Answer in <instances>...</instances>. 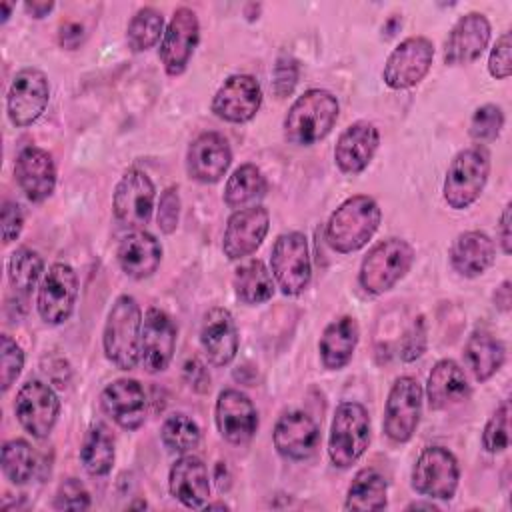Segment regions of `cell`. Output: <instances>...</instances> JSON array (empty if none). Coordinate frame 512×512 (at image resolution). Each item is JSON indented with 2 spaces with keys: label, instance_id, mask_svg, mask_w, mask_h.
<instances>
[{
  "label": "cell",
  "instance_id": "cell-1",
  "mask_svg": "<svg viewBox=\"0 0 512 512\" xmlns=\"http://www.w3.org/2000/svg\"><path fill=\"white\" fill-rule=\"evenodd\" d=\"M382 220V210L374 198L356 194L344 200L328 218L326 242L340 254H350L368 244Z\"/></svg>",
  "mask_w": 512,
  "mask_h": 512
},
{
  "label": "cell",
  "instance_id": "cell-2",
  "mask_svg": "<svg viewBox=\"0 0 512 512\" xmlns=\"http://www.w3.org/2000/svg\"><path fill=\"white\" fill-rule=\"evenodd\" d=\"M106 358L120 370H134L142 348V310L136 298L122 294L114 300L102 334Z\"/></svg>",
  "mask_w": 512,
  "mask_h": 512
},
{
  "label": "cell",
  "instance_id": "cell-3",
  "mask_svg": "<svg viewBox=\"0 0 512 512\" xmlns=\"http://www.w3.org/2000/svg\"><path fill=\"white\" fill-rule=\"evenodd\" d=\"M338 100L328 90L312 88L294 100L284 118V138L296 146H310L330 134L338 120Z\"/></svg>",
  "mask_w": 512,
  "mask_h": 512
},
{
  "label": "cell",
  "instance_id": "cell-4",
  "mask_svg": "<svg viewBox=\"0 0 512 512\" xmlns=\"http://www.w3.org/2000/svg\"><path fill=\"white\" fill-rule=\"evenodd\" d=\"M488 174H490V152L486 150V146L474 144L460 150L452 158L444 178L442 196L446 204L454 210H464L472 206L480 198L488 182Z\"/></svg>",
  "mask_w": 512,
  "mask_h": 512
},
{
  "label": "cell",
  "instance_id": "cell-5",
  "mask_svg": "<svg viewBox=\"0 0 512 512\" xmlns=\"http://www.w3.org/2000/svg\"><path fill=\"white\" fill-rule=\"evenodd\" d=\"M370 444V414L360 402H342L334 410L328 456L338 468L356 464Z\"/></svg>",
  "mask_w": 512,
  "mask_h": 512
},
{
  "label": "cell",
  "instance_id": "cell-6",
  "mask_svg": "<svg viewBox=\"0 0 512 512\" xmlns=\"http://www.w3.org/2000/svg\"><path fill=\"white\" fill-rule=\"evenodd\" d=\"M414 248L402 238H386L370 248L358 272V282L368 294H384L412 268Z\"/></svg>",
  "mask_w": 512,
  "mask_h": 512
},
{
  "label": "cell",
  "instance_id": "cell-7",
  "mask_svg": "<svg viewBox=\"0 0 512 512\" xmlns=\"http://www.w3.org/2000/svg\"><path fill=\"white\" fill-rule=\"evenodd\" d=\"M272 278L286 296L302 294L312 278L308 240L302 232H284L276 238L270 256Z\"/></svg>",
  "mask_w": 512,
  "mask_h": 512
},
{
  "label": "cell",
  "instance_id": "cell-8",
  "mask_svg": "<svg viewBox=\"0 0 512 512\" xmlns=\"http://www.w3.org/2000/svg\"><path fill=\"white\" fill-rule=\"evenodd\" d=\"M154 198L156 188L150 176L140 168H128L120 176L112 196L116 222L128 230H142L152 218Z\"/></svg>",
  "mask_w": 512,
  "mask_h": 512
},
{
  "label": "cell",
  "instance_id": "cell-9",
  "mask_svg": "<svg viewBox=\"0 0 512 512\" xmlns=\"http://www.w3.org/2000/svg\"><path fill=\"white\" fill-rule=\"evenodd\" d=\"M424 390L420 382L412 376H400L390 392L384 406V434L398 444L408 442L422 416Z\"/></svg>",
  "mask_w": 512,
  "mask_h": 512
},
{
  "label": "cell",
  "instance_id": "cell-10",
  "mask_svg": "<svg viewBox=\"0 0 512 512\" xmlns=\"http://www.w3.org/2000/svg\"><path fill=\"white\" fill-rule=\"evenodd\" d=\"M460 468L454 454L442 446H428L412 468V488L436 500H450L456 494Z\"/></svg>",
  "mask_w": 512,
  "mask_h": 512
},
{
  "label": "cell",
  "instance_id": "cell-11",
  "mask_svg": "<svg viewBox=\"0 0 512 512\" xmlns=\"http://www.w3.org/2000/svg\"><path fill=\"white\" fill-rule=\"evenodd\" d=\"M434 60V44L426 36L404 38L386 58L382 78L392 90H406L424 80Z\"/></svg>",
  "mask_w": 512,
  "mask_h": 512
},
{
  "label": "cell",
  "instance_id": "cell-12",
  "mask_svg": "<svg viewBox=\"0 0 512 512\" xmlns=\"http://www.w3.org/2000/svg\"><path fill=\"white\" fill-rule=\"evenodd\" d=\"M50 100V84L42 70L22 68L10 82L6 96V112L14 126L26 128L34 124L46 110Z\"/></svg>",
  "mask_w": 512,
  "mask_h": 512
},
{
  "label": "cell",
  "instance_id": "cell-13",
  "mask_svg": "<svg viewBox=\"0 0 512 512\" xmlns=\"http://www.w3.org/2000/svg\"><path fill=\"white\" fill-rule=\"evenodd\" d=\"M76 296H78L76 270L64 262L52 264L38 288L36 308L40 318L50 326L64 324L74 312Z\"/></svg>",
  "mask_w": 512,
  "mask_h": 512
},
{
  "label": "cell",
  "instance_id": "cell-14",
  "mask_svg": "<svg viewBox=\"0 0 512 512\" xmlns=\"http://www.w3.org/2000/svg\"><path fill=\"white\" fill-rule=\"evenodd\" d=\"M14 414L30 436L46 438L58 420L60 400L50 384L42 380H28L16 394Z\"/></svg>",
  "mask_w": 512,
  "mask_h": 512
},
{
  "label": "cell",
  "instance_id": "cell-15",
  "mask_svg": "<svg viewBox=\"0 0 512 512\" xmlns=\"http://www.w3.org/2000/svg\"><path fill=\"white\" fill-rule=\"evenodd\" d=\"M200 22L192 8L180 6L170 18L162 42H160V62L168 76H180L198 44Z\"/></svg>",
  "mask_w": 512,
  "mask_h": 512
},
{
  "label": "cell",
  "instance_id": "cell-16",
  "mask_svg": "<svg viewBox=\"0 0 512 512\" xmlns=\"http://www.w3.org/2000/svg\"><path fill=\"white\" fill-rule=\"evenodd\" d=\"M262 106V88L250 74H234L222 82L212 98V112L232 124L250 122Z\"/></svg>",
  "mask_w": 512,
  "mask_h": 512
},
{
  "label": "cell",
  "instance_id": "cell-17",
  "mask_svg": "<svg viewBox=\"0 0 512 512\" xmlns=\"http://www.w3.org/2000/svg\"><path fill=\"white\" fill-rule=\"evenodd\" d=\"M176 324L160 308L150 306L142 320L140 362L148 374L164 372L174 356Z\"/></svg>",
  "mask_w": 512,
  "mask_h": 512
},
{
  "label": "cell",
  "instance_id": "cell-18",
  "mask_svg": "<svg viewBox=\"0 0 512 512\" xmlns=\"http://www.w3.org/2000/svg\"><path fill=\"white\" fill-rule=\"evenodd\" d=\"M270 228V214L264 206L254 204L236 210L226 224L222 250L228 260H240L256 252Z\"/></svg>",
  "mask_w": 512,
  "mask_h": 512
},
{
  "label": "cell",
  "instance_id": "cell-19",
  "mask_svg": "<svg viewBox=\"0 0 512 512\" xmlns=\"http://www.w3.org/2000/svg\"><path fill=\"white\" fill-rule=\"evenodd\" d=\"M490 32V22L482 12H468L460 16L444 42V62L448 66L472 64L488 46Z\"/></svg>",
  "mask_w": 512,
  "mask_h": 512
},
{
  "label": "cell",
  "instance_id": "cell-20",
  "mask_svg": "<svg viewBox=\"0 0 512 512\" xmlns=\"http://www.w3.org/2000/svg\"><path fill=\"white\" fill-rule=\"evenodd\" d=\"M232 162V150L228 140L218 132L198 134L186 152V170L190 178L202 184H214L222 180Z\"/></svg>",
  "mask_w": 512,
  "mask_h": 512
},
{
  "label": "cell",
  "instance_id": "cell-21",
  "mask_svg": "<svg viewBox=\"0 0 512 512\" xmlns=\"http://www.w3.org/2000/svg\"><path fill=\"white\" fill-rule=\"evenodd\" d=\"M216 426L230 444H246L258 430V412L252 400L234 388L222 390L214 408Z\"/></svg>",
  "mask_w": 512,
  "mask_h": 512
},
{
  "label": "cell",
  "instance_id": "cell-22",
  "mask_svg": "<svg viewBox=\"0 0 512 512\" xmlns=\"http://www.w3.org/2000/svg\"><path fill=\"white\" fill-rule=\"evenodd\" d=\"M272 440L280 456L288 460H306L318 448L320 430L312 416L302 410H292L278 418Z\"/></svg>",
  "mask_w": 512,
  "mask_h": 512
},
{
  "label": "cell",
  "instance_id": "cell-23",
  "mask_svg": "<svg viewBox=\"0 0 512 512\" xmlns=\"http://www.w3.org/2000/svg\"><path fill=\"white\" fill-rule=\"evenodd\" d=\"M200 344L208 364L216 368L228 366L236 358L240 336L236 322L226 308L214 306L204 314L200 326Z\"/></svg>",
  "mask_w": 512,
  "mask_h": 512
},
{
  "label": "cell",
  "instance_id": "cell-24",
  "mask_svg": "<svg viewBox=\"0 0 512 512\" xmlns=\"http://www.w3.org/2000/svg\"><path fill=\"white\" fill-rule=\"evenodd\" d=\"M102 410L124 430H138L146 418V392L134 378H118L100 394Z\"/></svg>",
  "mask_w": 512,
  "mask_h": 512
},
{
  "label": "cell",
  "instance_id": "cell-25",
  "mask_svg": "<svg viewBox=\"0 0 512 512\" xmlns=\"http://www.w3.org/2000/svg\"><path fill=\"white\" fill-rule=\"evenodd\" d=\"M378 146V128L372 122L358 120L338 136L334 146V162L344 174H360L372 162Z\"/></svg>",
  "mask_w": 512,
  "mask_h": 512
},
{
  "label": "cell",
  "instance_id": "cell-26",
  "mask_svg": "<svg viewBox=\"0 0 512 512\" xmlns=\"http://www.w3.org/2000/svg\"><path fill=\"white\" fill-rule=\"evenodd\" d=\"M14 176L20 190L32 202H44L48 196H52L56 186L54 160L46 150L38 146H28L18 154Z\"/></svg>",
  "mask_w": 512,
  "mask_h": 512
},
{
  "label": "cell",
  "instance_id": "cell-27",
  "mask_svg": "<svg viewBox=\"0 0 512 512\" xmlns=\"http://www.w3.org/2000/svg\"><path fill=\"white\" fill-rule=\"evenodd\" d=\"M170 494L186 508H200L210 496V476L206 464L186 452L170 468L168 474Z\"/></svg>",
  "mask_w": 512,
  "mask_h": 512
},
{
  "label": "cell",
  "instance_id": "cell-28",
  "mask_svg": "<svg viewBox=\"0 0 512 512\" xmlns=\"http://www.w3.org/2000/svg\"><path fill=\"white\" fill-rule=\"evenodd\" d=\"M120 268L136 280L152 276L162 260V246L154 234L146 230L128 232L116 250Z\"/></svg>",
  "mask_w": 512,
  "mask_h": 512
},
{
  "label": "cell",
  "instance_id": "cell-29",
  "mask_svg": "<svg viewBox=\"0 0 512 512\" xmlns=\"http://www.w3.org/2000/svg\"><path fill=\"white\" fill-rule=\"evenodd\" d=\"M496 260L494 240L480 230H468L456 236L450 248V264L464 278L484 274Z\"/></svg>",
  "mask_w": 512,
  "mask_h": 512
},
{
  "label": "cell",
  "instance_id": "cell-30",
  "mask_svg": "<svg viewBox=\"0 0 512 512\" xmlns=\"http://www.w3.org/2000/svg\"><path fill=\"white\" fill-rule=\"evenodd\" d=\"M470 396L464 370L454 360H440L428 374L426 398L430 410H446Z\"/></svg>",
  "mask_w": 512,
  "mask_h": 512
},
{
  "label": "cell",
  "instance_id": "cell-31",
  "mask_svg": "<svg viewBox=\"0 0 512 512\" xmlns=\"http://www.w3.org/2000/svg\"><path fill=\"white\" fill-rule=\"evenodd\" d=\"M360 336V328L356 318L342 316L334 322H330L318 342L320 360L326 370H342L356 350Z\"/></svg>",
  "mask_w": 512,
  "mask_h": 512
},
{
  "label": "cell",
  "instance_id": "cell-32",
  "mask_svg": "<svg viewBox=\"0 0 512 512\" xmlns=\"http://www.w3.org/2000/svg\"><path fill=\"white\" fill-rule=\"evenodd\" d=\"M464 360L476 382L490 380L506 360L504 344L486 330H476L464 346Z\"/></svg>",
  "mask_w": 512,
  "mask_h": 512
},
{
  "label": "cell",
  "instance_id": "cell-33",
  "mask_svg": "<svg viewBox=\"0 0 512 512\" xmlns=\"http://www.w3.org/2000/svg\"><path fill=\"white\" fill-rule=\"evenodd\" d=\"M388 504V484L384 476L374 468H362L356 472L354 480L346 492V510L368 512V510H384Z\"/></svg>",
  "mask_w": 512,
  "mask_h": 512
},
{
  "label": "cell",
  "instance_id": "cell-34",
  "mask_svg": "<svg viewBox=\"0 0 512 512\" xmlns=\"http://www.w3.org/2000/svg\"><path fill=\"white\" fill-rule=\"evenodd\" d=\"M116 458L114 434L106 424H92L80 448V460L90 476H106Z\"/></svg>",
  "mask_w": 512,
  "mask_h": 512
},
{
  "label": "cell",
  "instance_id": "cell-35",
  "mask_svg": "<svg viewBox=\"0 0 512 512\" xmlns=\"http://www.w3.org/2000/svg\"><path fill=\"white\" fill-rule=\"evenodd\" d=\"M234 292L242 304H262L274 296V278L262 260H250L234 272Z\"/></svg>",
  "mask_w": 512,
  "mask_h": 512
},
{
  "label": "cell",
  "instance_id": "cell-36",
  "mask_svg": "<svg viewBox=\"0 0 512 512\" xmlns=\"http://www.w3.org/2000/svg\"><path fill=\"white\" fill-rule=\"evenodd\" d=\"M266 178L254 164L238 166L224 186V202L228 208H244L246 204L266 194Z\"/></svg>",
  "mask_w": 512,
  "mask_h": 512
},
{
  "label": "cell",
  "instance_id": "cell-37",
  "mask_svg": "<svg viewBox=\"0 0 512 512\" xmlns=\"http://www.w3.org/2000/svg\"><path fill=\"white\" fill-rule=\"evenodd\" d=\"M40 468V460L38 454L34 452V448L22 440V438H14L4 442L2 446V472L4 476L16 484H28L36 472Z\"/></svg>",
  "mask_w": 512,
  "mask_h": 512
},
{
  "label": "cell",
  "instance_id": "cell-38",
  "mask_svg": "<svg viewBox=\"0 0 512 512\" xmlns=\"http://www.w3.org/2000/svg\"><path fill=\"white\" fill-rule=\"evenodd\" d=\"M6 270L10 286L16 290V294L28 296L44 272V260L36 250L20 246L10 254Z\"/></svg>",
  "mask_w": 512,
  "mask_h": 512
},
{
  "label": "cell",
  "instance_id": "cell-39",
  "mask_svg": "<svg viewBox=\"0 0 512 512\" xmlns=\"http://www.w3.org/2000/svg\"><path fill=\"white\" fill-rule=\"evenodd\" d=\"M160 36H164V16L152 8H140L128 22L126 28V42L132 52H144L152 48Z\"/></svg>",
  "mask_w": 512,
  "mask_h": 512
},
{
  "label": "cell",
  "instance_id": "cell-40",
  "mask_svg": "<svg viewBox=\"0 0 512 512\" xmlns=\"http://www.w3.org/2000/svg\"><path fill=\"white\" fill-rule=\"evenodd\" d=\"M160 438L168 450L186 454L200 444V428L190 416L176 412L164 420Z\"/></svg>",
  "mask_w": 512,
  "mask_h": 512
},
{
  "label": "cell",
  "instance_id": "cell-41",
  "mask_svg": "<svg viewBox=\"0 0 512 512\" xmlns=\"http://www.w3.org/2000/svg\"><path fill=\"white\" fill-rule=\"evenodd\" d=\"M508 422H510V402L504 400L496 410L494 414L490 416V420L486 422L484 426V432H482V446L486 448V452L490 454H498V452H504L510 444V428H508Z\"/></svg>",
  "mask_w": 512,
  "mask_h": 512
},
{
  "label": "cell",
  "instance_id": "cell-42",
  "mask_svg": "<svg viewBox=\"0 0 512 512\" xmlns=\"http://www.w3.org/2000/svg\"><path fill=\"white\" fill-rule=\"evenodd\" d=\"M504 126V112L496 104H484L476 108L470 120V136L478 142H490L500 136Z\"/></svg>",
  "mask_w": 512,
  "mask_h": 512
},
{
  "label": "cell",
  "instance_id": "cell-43",
  "mask_svg": "<svg viewBox=\"0 0 512 512\" xmlns=\"http://www.w3.org/2000/svg\"><path fill=\"white\" fill-rule=\"evenodd\" d=\"M24 368V352L8 334L0 336V386L6 392Z\"/></svg>",
  "mask_w": 512,
  "mask_h": 512
},
{
  "label": "cell",
  "instance_id": "cell-44",
  "mask_svg": "<svg viewBox=\"0 0 512 512\" xmlns=\"http://www.w3.org/2000/svg\"><path fill=\"white\" fill-rule=\"evenodd\" d=\"M56 510H88L90 508V492L78 478H66L54 496Z\"/></svg>",
  "mask_w": 512,
  "mask_h": 512
},
{
  "label": "cell",
  "instance_id": "cell-45",
  "mask_svg": "<svg viewBox=\"0 0 512 512\" xmlns=\"http://www.w3.org/2000/svg\"><path fill=\"white\" fill-rule=\"evenodd\" d=\"M158 228L162 234H172L178 226L180 220V194H178V186H168L162 194H160V202H158Z\"/></svg>",
  "mask_w": 512,
  "mask_h": 512
},
{
  "label": "cell",
  "instance_id": "cell-46",
  "mask_svg": "<svg viewBox=\"0 0 512 512\" xmlns=\"http://www.w3.org/2000/svg\"><path fill=\"white\" fill-rule=\"evenodd\" d=\"M510 48H512V36L510 32H504L496 44L490 50L488 56V72L496 80H504L512 74V58H510Z\"/></svg>",
  "mask_w": 512,
  "mask_h": 512
},
{
  "label": "cell",
  "instance_id": "cell-47",
  "mask_svg": "<svg viewBox=\"0 0 512 512\" xmlns=\"http://www.w3.org/2000/svg\"><path fill=\"white\" fill-rule=\"evenodd\" d=\"M298 82V64L290 56H280L272 70V88L278 98H286L292 94Z\"/></svg>",
  "mask_w": 512,
  "mask_h": 512
},
{
  "label": "cell",
  "instance_id": "cell-48",
  "mask_svg": "<svg viewBox=\"0 0 512 512\" xmlns=\"http://www.w3.org/2000/svg\"><path fill=\"white\" fill-rule=\"evenodd\" d=\"M424 350H426V324H424V318L418 316L402 338L400 358L404 362H412V360L420 358L424 354Z\"/></svg>",
  "mask_w": 512,
  "mask_h": 512
},
{
  "label": "cell",
  "instance_id": "cell-49",
  "mask_svg": "<svg viewBox=\"0 0 512 512\" xmlns=\"http://www.w3.org/2000/svg\"><path fill=\"white\" fill-rule=\"evenodd\" d=\"M24 228V212L18 202L4 200L2 206V242L10 244L14 242Z\"/></svg>",
  "mask_w": 512,
  "mask_h": 512
},
{
  "label": "cell",
  "instance_id": "cell-50",
  "mask_svg": "<svg viewBox=\"0 0 512 512\" xmlns=\"http://www.w3.org/2000/svg\"><path fill=\"white\" fill-rule=\"evenodd\" d=\"M184 380L188 382V386L194 392H208L210 390V374L206 370V366L198 360V358H190L184 364Z\"/></svg>",
  "mask_w": 512,
  "mask_h": 512
},
{
  "label": "cell",
  "instance_id": "cell-51",
  "mask_svg": "<svg viewBox=\"0 0 512 512\" xmlns=\"http://www.w3.org/2000/svg\"><path fill=\"white\" fill-rule=\"evenodd\" d=\"M58 36H60V44L64 48L74 50V48L80 46V42L84 38V28L78 22H64L60 26V34Z\"/></svg>",
  "mask_w": 512,
  "mask_h": 512
},
{
  "label": "cell",
  "instance_id": "cell-52",
  "mask_svg": "<svg viewBox=\"0 0 512 512\" xmlns=\"http://www.w3.org/2000/svg\"><path fill=\"white\" fill-rule=\"evenodd\" d=\"M510 202L504 206L502 214H500V222H498V242L504 254L512 252V232H510Z\"/></svg>",
  "mask_w": 512,
  "mask_h": 512
},
{
  "label": "cell",
  "instance_id": "cell-53",
  "mask_svg": "<svg viewBox=\"0 0 512 512\" xmlns=\"http://www.w3.org/2000/svg\"><path fill=\"white\" fill-rule=\"evenodd\" d=\"M494 306L500 310V312H510L512 308V284L510 280H504L496 290H494Z\"/></svg>",
  "mask_w": 512,
  "mask_h": 512
},
{
  "label": "cell",
  "instance_id": "cell-54",
  "mask_svg": "<svg viewBox=\"0 0 512 512\" xmlns=\"http://www.w3.org/2000/svg\"><path fill=\"white\" fill-rule=\"evenodd\" d=\"M52 8H54V2H26V4H24V10H26L28 14H32L34 18L46 16Z\"/></svg>",
  "mask_w": 512,
  "mask_h": 512
},
{
  "label": "cell",
  "instance_id": "cell-55",
  "mask_svg": "<svg viewBox=\"0 0 512 512\" xmlns=\"http://www.w3.org/2000/svg\"><path fill=\"white\" fill-rule=\"evenodd\" d=\"M410 508H416V510H418V508H426V510H436V506H434V504H422V502H414V504H410V506H408V510H410Z\"/></svg>",
  "mask_w": 512,
  "mask_h": 512
},
{
  "label": "cell",
  "instance_id": "cell-56",
  "mask_svg": "<svg viewBox=\"0 0 512 512\" xmlns=\"http://www.w3.org/2000/svg\"><path fill=\"white\" fill-rule=\"evenodd\" d=\"M2 8H4V18H2V22L8 18V14H10V4L8 2H2Z\"/></svg>",
  "mask_w": 512,
  "mask_h": 512
},
{
  "label": "cell",
  "instance_id": "cell-57",
  "mask_svg": "<svg viewBox=\"0 0 512 512\" xmlns=\"http://www.w3.org/2000/svg\"><path fill=\"white\" fill-rule=\"evenodd\" d=\"M206 508H224V510H226L228 506L222 504V502H214V504H206Z\"/></svg>",
  "mask_w": 512,
  "mask_h": 512
}]
</instances>
